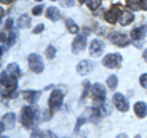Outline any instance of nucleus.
<instances>
[{
  "label": "nucleus",
  "mask_w": 147,
  "mask_h": 138,
  "mask_svg": "<svg viewBox=\"0 0 147 138\" xmlns=\"http://www.w3.org/2000/svg\"><path fill=\"white\" fill-rule=\"evenodd\" d=\"M1 86H5L7 89V94L10 98H16L17 93V78L15 76H9L7 71H3L1 72Z\"/></svg>",
  "instance_id": "nucleus-1"
},
{
  "label": "nucleus",
  "mask_w": 147,
  "mask_h": 138,
  "mask_svg": "<svg viewBox=\"0 0 147 138\" xmlns=\"http://www.w3.org/2000/svg\"><path fill=\"white\" fill-rule=\"evenodd\" d=\"M64 102V95H63V92L60 89H54L52 92V94L49 96V109H50V113H55L57 110H59L61 108Z\"/></svg>",
  "instance_id": "nucleus-2"
},
{
  "label": "nucleus",
  "mask_w": 147,
  "mask_h": 138,
  "mask_svg": "<svg viewBox=\"0 0 147 138\" xmlns=\"http://www.w3.org/2000/svg\"><path fill=\"white\" fill-rule=\"evenodd\" d=\"M36 110L32 107H25L21 111V122L26 128H32L34 123Z\"/></svg>",
  "instance_id": "nucleus-3"
},
{
  "label": "nucleus",
  "mask_w": 147,
  "mask_h": 138,
  "mask_svg": "<svg viewBox=\"0 0 147 138\" xmlns=\"http://www.w3.org/2000/svg\"><path fill=\"white\" fill-rule=\"evenodd\" d=\"M146 34H147V25H141L139 27H135L131 31V39L137 48H140L142 45Z\"/></svg>",
  "instance_id": "nucleus-4"
},
{
  "label": "nucleus",
  "mask_w": 147,
  "mask_h": 138,
  "mask_svg": "<svg viewBox=\"0 0 147 138\" xmlns=\"http://www.w3.org/2000/svg\"><path fill=\"white\" fill-rule=\"evenodd\" d=\"M123 61V58L119 53H112L105 55L102 60L103 66H105L107 68H117L120 66V64Z\"/></svg>",
  "instance_id": "nucleus-5"
},
{
  "label": "nucleus",
  "mask_w": 147,
  "mask_h": 138,
  "mask_svg": "<svg viewBox=\"0 0 147 138\" xmlns=\"http://www.w3.org/2000/svg\"><path fill=\"white\" fill-rule=\"evenodd\" d=\"M28 65L30 68L34 73H40L44 71V62H43V59L39 56L38 54H31L28 56Z\"/></svg>",
  "instance_id": "nucleus-6"
},
{
  "label": "nucleus",
  "mask_w": 147,
  "mask_h": 138,
  "mask_svg": "<svg viewBox=\"0 0 147 138\" xmlns=\"http://www.w3.org/2000/svg\"><path fill=\"white\" fill-rule=\"evenodd\" d=\"M113 104H114V107L121 113H126L129 108H130L127 98L121 93H115L113 95Z\"/></svg>",
  "instance_id": "nucleus-7"
},
{
  "label": "nucleus",
  "mask_w": 147,
  "mask_h": 138,
  "mask_svg": "<svg viewBox=\"0 0 147 138\" xmlns=\"http://www.w3.org/2000/svg\"><path fill=\"white\" fill-rule=\"evenodd\" d=\"M109 39L113 44L118 45V47H127L130 44V39L129 37L124 33H119V32H113V33L109 34Z\"/></svg>",
  "instance_id": "nucleus-8"
},
{
  "label": "nucleus",
  "mask_w": 147,
  "mask_h": 138,
  "mask_svg": "<svg viewBox=\"0 0 147 138\" xmlns=\"http://www.w3.org/2000/svg\"><path fill=\"white\" fill-rule=\"evenodd\" d=\"M104 52V43L100 39H93L90 44V55L92 58H98Z\"/></svg>",
  "instance_id": "nucleus-9"
},
{
  "label": "nucleus",
  "mask_w": 147,
  "mask_h": 138,
  "mask_svg": "<svg viewBox=\"0 0 147 138\" xmlns=\"http://www.w3.org/2000/svg\"><path fill=\"white\" fill-rule=\"evenodd\" d=\"M86 43H87L86 36H84V34L76 36V38L74 39V42H72V44H71L72 53H74V54H79L80 52H82V50L86 48Z\"/></svg>",
  "instance_id": "nucleus-10"
},
{
  "label": "nucleus",
  "mask_w": 147,
  "mask_h": 138,
  "mask_svg": "<svg viewBox=\"0 0 147 138\" xmlns=\"http://www.w3.org/2000/svg\"><path fill=\"white\" fill-rule=\"evenodd\" d=\"M120 12H121L120 5H119V4H117V5H114L109 11L105 12V15H104L105 21L109 22V23H113V25H114V23L117 22V20H119Z\"/></svg>",
  "instance_id": "nucleus-11"
},
{
  "label": "nucleus",
  "mask_w": 147,
  "mask_h": 138,
  "mask_svg": "<svg viewBox=\"0 0 147 138\" xmlns=\"http://www.w3.org/2000/svg\"><path fill=\"white\" fill-rule=\"evenodd\" d=\"M91 90H92V94H93V96L98 100V102L103 103L104 100H105L107 90H105V87L102 83H94L93 86H92Z\"/></svg>",
  "instance_id": "nucleus-12"
},
{
  "label": "nucleus",
  "mask_w": 147,
  "mask_h": 138,
  "mask_svg": "<svg viewBox=\"0 0 147 138\" xmlns=\"http://www.w3.org/2000/svg\"><path fill=\"white\" fill-rule=\"evenodd\" d=\"M15 123H16V116L15 114L12 113H7L3 116L1 119V132L5 130H11V128L15 127Z\"/></svg>",
  "instance_id": "nucleus-13"
},
{
  "label": "nucleus",
  "mask_w": 147,
  "mask_h": 138,
  "mask_svg": "<svg viewBox=\"0 0 147 138\" xmlns=\"http://www.w3.org/2000/svg\"><path fill=\"white\" fill-rule=\"evenodd\" d=\"M92 70H93V62L90 60H82L77 64V66H76V71L81 76L88 75Z\"/></svg>",
  "instance_id": "nucleus-14"
},
{
  "label": "nucleus",
  "mask_w": 147,
  "mask_h": 138,
  "mask_svg": "<svg viewBox=\"0 0 147 138\" xmlns=\"http://www.w3.org/2000/svg\"><path fill=\"white\" fill-rule=\"evenodd\" d=\"M134 13L129 10H121L120 16H119V22H120L121 26H127L130 25L132 21H134Z\"/></svg>",
  "instance_id": "nucleus-15"
},
{
  "label": "nucleus",
  "mask_w": 147,
  "mask_h": 138,
  "mask_svg": "<svg viewBox=\"0 0 147 138\" xmlns=\"http://www.w3.org/2000/svg\"><path fill=\"white\" fill-rule=\"evenodd\" d=\"M40 90H25L24 92V96L25 99L30 104H36L38 102V99L40 98Z\"/></svg>",
  "instance_id": "nucleus-16"
},
{
  "label": "nucleus",
  "mask_w": 147,
  "mask_h": 138,
  "mask_svg": "<svg viewBox=\"0 0 147 138\" xmlns=\"http://www.w3.org/2000/svg\"><path fill=\"white\" fill-rule=\"evenodd\" d=\"M134 111L139 117H145L147 116V104L145 102H137L134 105Z\"/></svg>",
  "instance_id": "nucleus-17"
},
{
  "label": "nucleus",
  "mask_w": 147,
  "mask_h": 138,
  "mask_svg": "<svg viewBox=\"0 0 147 138\" xmlns=\"http://www.w3.org/2000/svg\"><path fill=\"white\" fill-rule=\"evenodd\" d=\"M45 16H47L50 21H54L57 22L59 21V18H60L61 13H60V10H59L58 7H54V6H49L47 12H45Z\"/></svg>",
  "instance_id": "nucleus-18"
},
{
  "label": "nucleus",
  "mask_w": 147,
  "mask_h": 138,
  "mask_svg": "<svg viewBox=\"0 0 147 138\" xmlns=\"http://www.w3.org/2000/svg\"><path fill=\"white\" fill-rule=\"evenodd\" d=\"M6 71H7L9 75H11V76H15V77L21 76L20 66H18L16 62H11V64H9L7 67H6Z\"/></svg>",
  "instance_id": "nucleus-19"
},
{
  "label": "nucleus",
  "mask_w": 147,
  "mask_h": 138,
  "mask_svg": "<svg viewBox=\"0 0 147 138\" xmlns=\"http://www.w3.org/2000/svg\"><path fill=\"white\" fill-rule=\"evenodd\" d=\"M30 25H31V18L27 15H22L18 17V20H17L18 28H27V27H30Z\"/></svg>",
  "instance_id": "nucleus-20"
},
{
  "label": "nucleus",
  "mask_w": 147,
  "mask_h": 138,
  "mask_svg": "<svg viewBox=\"0 0 147 138\" xmlns=\"http://www.w3.org/2000/svg\"><path fill=\"white\" fill-rule=\"evenodd\" d=\"M65 26H66V28L67 31L70 32V33L72 34H76V33H79V26H77L75 22H74V20H71V18H67V20L65 21Z\"/></svg>",
  "instance_id": "nucleus-21"
},
{
  "label": "nucleus",
  "mask_w": 147,
  "mask_h": 138,
  "mask_svg": "<svg viewBox=\"0 0 147 138\" xmlns=\"http://www.w3.org/2000/svg\"><path fill=\"white\" fill-rule=\"evenodd\" d=\"M126 5H127V7H130L131 10H134V11H139L141 9L140 0H126Z\"/></svg>",
  "instance_id": "nucleus-22"
},
{
  "label": "nucleus",
  "mask_w": 147,
  "mask_h": 138,
  "mask_svg": "<svg viewBox=\"0 0 147 138\" xmlns=\"http://www.w3.org/2000/svg\"><path fill=\"white\" fill-rule=\"evenodd\" d=\"M107 84L110 89H115L117 88V86H118V77L115 75H110L108 77V80H107Z\"/></svg>",
  "instance_id": "nucleus-23"
},
{
  "label": "nucleus",
  "mask_w": 147,
  "mask_h": 138,
  "mask_svg": "<svg viewBox=\"0 0 147 138\" xmlns=\"http://www.w3.org/2000/svg\"><path fill=\"white\" fill-rule=\"evenodd\" d=\"M55 54H57V50H55V48L53 47V45H48V48L45 49V58L49 59V60H53L54 56H55Z\"/></svg>",
  "instance_id": "nucleus-24"
},
{
  "label": "nucleus",
  "mask_w": 147,
  "mask_h": 138,
  "mask_svg": "<svg viewBox=\"0 0 147 138\" xmlns=\"http://www.w3.org/2000/svg\"><path fill=\"white\" fill-rule=\"evenodd\" d=\"M86 4H87V6H88L91 10H96V9H98L100 6L102 0H87Z\"/></svg>",
  "instance_id": "nucleus-25"
},
{
  "label": "nucleus",
  "mask_w": 147,
  "mask_h": 138,
  "mask_svg": "<svg viewBox=\"0 0 147 138\" xmlns=\"http://www.w3.org/2000/svg\"><path fill=\"white\" fill-rule=\"evenodd\" d=\"M16 39H17V34L15 33V32H11L10 36L7 37V40H6L9 47H11V45L15 44V43H16Z\"/></svg>",
  "instance_id": "nucleus-26"
},
{
  "label": "nucleus",
  "mask_w": 147,
  "mask_h": 138,
  "mask_svg": "<svg viewBox=\"0 0 147 138\" xmlns=\"http://www.w3.org/2000/svg\"><path fill=\"white\" fill-rule=\"evenodd\" d=\"M43 9H44V6H43V5H38V6H34L33 9H32V13H33L34 16H39L40 13L43 12Z\"/></svg>",
  "instance_id": "nucleus-27"
},
{
  "label": "nucleus",
  "mask_w": 147,
  "mask_h": 138,
  "mask_svg": "<svg viewBox=\"0 0 147 138\" xmlns=\"http://www.w3.org/2000/svg\"><path fill=\"white\" fill-rule=\"evenodd\" d=\"M60 1V5L64 6V7H71L74 6V0H59Z\"/></svg>",
  "instance_id": "nucleus-28"
},
{
  "label": "nucleus",
  "mask_w": 147,
  "mask_h": 138,
  "mask_svg": "<svg viewBox=\"0 0 147 138\" xmlns=\"http://www.w3.org/2000/svg\"><path fill=\"white\" fill-rule=\"evenodd\" d=\"M84 87H85V89H84V93H82V98H86V95H87V93H88L90 88H92V87H91L90 82L87 81V80L84 82Z\"/></svg>",
  "instance_id": "nucleus-29"
},
{
  "label": "nucleus",
  "mask_w": 147,
  "mask_h": 138,
  "mask_svg": "<svg viewBox=\"0 0 147 138\" xmlns=\"http://www.w3.org/2000/svg\"><path fill=\"white\" fill-rule=\"evenodd\" d=\"M140 84L147 89V73H144V75L140 76Z\"/></svg>",
  "instance_id": "nucleus-30"
},
{
  "label": "nucleus",
  "mask_w": 147,
  "mask_h": 138,
  "mask_svg": "<svg viewBox=\"0 0 147 138\" xmlns=\"http://www.w3.org/2000/svg\"><path fill=\"white\" fill-rule=\"evenodd\" d=\"M85 122H86V119L85 117H79L77 123H76V126H75V132H79L80 128H81V125H82V123H85Z\"/></svg>",
  "instance_id": "nucleus-31"
},
{
  "label": "nucleus",
  "mask_w": 147,
  "mask_h": 138,
  "mask_svg": "<svg viewBox=\"0 0 147 138\" xmlns=\"http://www.w3.org/2000/svg\"><path fill=\"white\" fill-rule=\"evenodd\" d=\"M44 28H45V26H44L43 23H39L38 26H36V27H34V29L32 31V32H33L34 34H38V33H42Z\"/></svg>",
  "instance_id": "nucleus-32"
},
{
  "label": "nucleus",
  "mask_w": 147,
  "mask_h": 138,
  "mask_svg": "<svg viewBox=\"0 0 147 138\" xmlns=\"http://www.w3.org/2000/svg\"><path fill=\"white\" fill-rule=\"evenodd\" d=\"M12 26H13V20L12 18H7L5 21V29H12Z\"/></svg>",
  "instance_id": "nucleus-33"
},
{
  "label": "nucleus",
  "mask_w": 147,
  "mask_h": 138,
  "mask_svg": "<svg viewBox=\"0 0 147 138\" xmlns=\"http://www.w3.org/2000/svg\"><path fill=\"white\" fill-rule=\"evenodd\" d=\"M140 4L142 10H147V0H140Z\"/></svg>",
  "instance_id": "nucleus-34"
},
{
  "label": "nucleus",
  "mask_w": 147,
  "mask_h": 138,
  "mask_svg": "<svg viewBox=\"0 0 147 138\" xmlns=\"http://www.w3.org/2000/svg\"><path fill=\"white\" fill-rule=\"evenodd\" d=\"M31 138H44V135H42V133L37 132V133H33V136H32Z\"/></svg>",
  "instance_id": "nucleus-35"
},
{
  "label": "nucleus",
  "mask_w": 147,
  "mask_h": 138,
  "mask_svg": "<svg viewBox=\"0 0 147 138\" xmlns=\"http://www.w3.org/2000/svg\"><path fill=\"white\" fill-rule=\"evenodd\" d=\"M142 58H144V60L147 62V49H145V52H144V54H142Z\"/></svg>",
  "instance_id": "nucleus-36"
},
{
  "label": "nucleus",
  "mask_w": 147,
  "mask_h": 138,
  "mask_svg": "<svg viewBox=\"0 0 147 138\" xmlns=\"http://www.w3.org/2000/svg\"><path fill=\"white\" fill-rule=\"evenodd\" d=\"M117 138H129V137L125 135V133H120V135L117 136Z\"/></svg>",
  "instance_id": "nucleus-37"
},
{
  "label": "nucleus",
  "mask_w": 147,
  "mask_h": 138,
  "mask_svg": "<svg viewBox=\"0 0 147 138\" xmlns=\"http://www.w3.org/2000/svg\"><path fill=\"white\" fill-rule=\"evenodd\" d=\"M12 1V0H1V3H10Z\"/></svg>",
  "instance_id": "nucleus-38"
},
{
  "label": "nucleus",
  "mask_w": 147,
  "mask_h": 138,
  "mask_svg": "<svg viewBox=\"0 0 147 138\" xmlns=\"http://www.w3.org/2000/svg\"><path fill=\"white\" fill-rule=\"evenodd\" d=\"M87 0H80V3H86Z\"/></svg>",
  "instance_id": "nucleus-39"
},
{
  "label": "nucleus",
  "mask_w": 147,
  "mask_h": 138,
  "mask_svg": "<svg viewBox=\"0 0 147 138\" xmlns=\"http://www.w3.org/2000/svg\"><path fill=\"white\" fill-rule=\"evenodd\" d=\"M1 138H9L7 136H1Z\"/></svg>",
  "instance_id": "nucleus-40"
},
{
  "label": "nucleus",
  "mask_w": 147,
  "mask_h": 138,
  "mask_svg": "<svg viewBox=\"0 0 147 138\" xmlns=\"http://www.w3.org/2000/svg\"><path fill=\"white\" fill-rule=\"evenodd\" d=\"M34 1H42V0H34Z\"/></svg>",
  "instance_id": "nucleus-41"
},
{
  "label": "nucleus",
  "mask_w": 147,
  "mask_h": 138,
  "mask_svg": "<svg viewBox=\"0 0 147 138\" xmlns=\"http://www.w3.org/2000/svg\"><path fill=\"white\" fill-rule=\"evenodd\" d=\"M136 138H140V136H136Z\"/></svg>",
  "instance_id": "nucleus-42"
}]
</instances>
